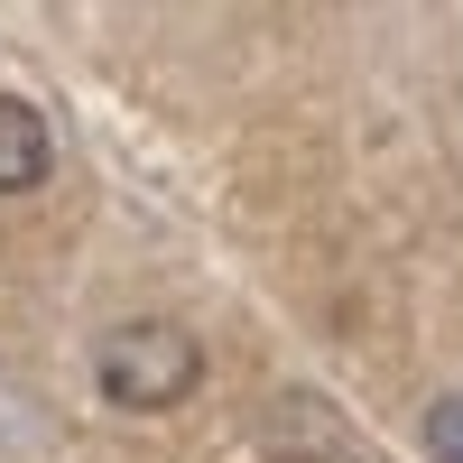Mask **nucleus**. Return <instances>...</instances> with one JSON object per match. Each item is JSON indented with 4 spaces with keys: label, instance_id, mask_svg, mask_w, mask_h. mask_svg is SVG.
<instances>
[{
    "label": "nucleus",
    "instance_id": "f257e3e1",
    "mask_svg": "<svg viewBox=\"0 0 463 463\" xmlns=\"http://www.w3.org/2000/svg\"><path fill=\"white\" fill-rule=\"evenodd\" d=\"M93 380H102L111 408L158 417V408H176V399H195V380H204V343L185 334V325H167V316L111 325L102 353H93Z\"/></svg>",
    "mask_w": 463,
    "mask_h": 463
},
{
    "label": "nucleus",
    "instance_id": "f03ea898",
    "mask_svg": "<svg viewBox=\"0 0 463 463\" xmlns=\"http://www.w3.org/2000/svg\"><path fill=\"white\" fill-rule=\"evenodd\" d=\"M37 176H47V121L19 93H0V195H28Z\"/></svg>",
    "mask_w": 463,
    "mask_h": 463
},
{
    "label": "nucleus",
    "instance_id": "7ed1b4c3",
    "mask_svg": "<svg viewBox=\"0 0 463 463\" xmlns=\"http://www.w3.org/2000/svg\"><path fill=\"white\" fill-rule=\"evenodd\" d=\"M427 454H436V463H463V390H445V399L427 408Z\"/></svg>",
    "mask_w": 463,
    "mask_h": 463
}]
</instances>
